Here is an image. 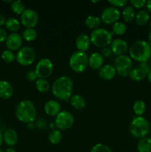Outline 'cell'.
Masks as SVG:
<instances>
[{
  "label": "cell",
  "instance_id": "obj_1",
  "mask_svg": "<svg viewBox=\"0 0 151 152\" xmlns=\"http://www.w3.org/2000/svg\"><path fill=\"white\" fill-rule=\"evenodd\" d=\"M73 83L68 76H61L56 79L52 86V92L59 100L67 101L72 96Z\"/></svg>",
  "mask_w": 151,
  "mask_h": 152
},
{
  "label": "cell",
  "instance_id": "obj_2",
  "mask_svg": "<svg viewBox=\"0 0 151 152\" xmlns=\"http://www.w3.org/2000/svg\"><path fill=\"white\" fill-rule=\"evenodd\" d=\"M36 108L32 101L24 99L16 105L15 115L19 121L23 123H33L36 117Z\"/></svg>",
  "mask_w": 151,
  "mask_h": 152
},
{
  "label": "cell",
  "instance_id": "obj_3",
  "mask_svg": "<svg viewBox=\"0 0 151 152\" xmlns=\"http://www.w3.org/2000/svg\"><path fill=\"white\" fill-rule=\"evenodd\" d=\"M129 56L139 62H145L151 58V46L144 40H137L129 48Z\"/></svg>",
  "mask_w": 151,
  "mask_h": 152
},
{
  "label": "cell",
  "instance_id": "obj_4",
  "mask_svg": "<svg viewBox=\"0 0 151 152\" xmlns=\"http://www.w3.org/2000/svg\"><path fill=\"white\" fill-rule=\"evenodd\" d=\"M130 133L133 137L142 139L146 137L150 131V124L144 117H136L133 118L129 126Z\"/></svg>",
  "mask_w": 151,
  "mask_h": 152
},
{
  "label": "cell",
  "instance_id": "obj_5",
  "mask_svg": "<svg viewBox=\"0 0 151 152\" xmlns=\"http://www.w3.org/2000/svg\"><path fill=\"white\" fill-rule=\"evenodd\" d=\"M90 39V42L95 47L105 48L110 45L113 41V34L105 28H99L92 31Z\"/></svg>",
  "mask_w": 151,
  "mask_h": 152
},
{
  "label": "cell",
  "instance_id": "obj_6",
  "mask_svg": "<svg viewBox=\"0 0 151 152\" xmlns=\"http://www.w3.org/2000/svg\"><path fill=\"white\" fill-rule=\"evenodd\" d=\"M69 66L73 72L82 73L88 66V56L85 52L76 51L69 58Z\"/></svg>",
  "mask_w": 151,
  "mask_h": 152
},
{
  "label": "cell",
  "instance_id": "obj_7",
  "mask_svg": "<svg viewBox=\"0 0 151 152\" xmlns=\"http://www.w3.org/2000/svg\"><path fill=\"white\" fill-rule=\"evenodd\" d=\"M114 67L120 77H126L129 76L130 71L133 69V62L131 58L127 55H121L117 56L114 60Z\"/></svg>",
  "mask_w": 151,
  "mask_h": 152
},
{
  "label": "cell",
  "instance_id": "obj_8",
  "mask_svg": "<svg viewBox=\"0 0 151 152\" xmlns=\"http://www.w3.org/2000/svg\"><path fill=\"white\" fill-rule=\"evenodd\" d=\"M16 59L18 63L22 66L32 65L36 59L35 50L29 46L21 48L16 53Z\"/></svg>",
  "mask_w": 151,
  "mask_h": 152
},
{
  "label": "cell",
  "instance_id": "obj_9",
  "mask_svg": "<svg viewBox=\"0 0 151 152\" xmlns=\"http://www.w3.org/2000/svg\"><path fill=\"white\" fill-rule=\"evenodd\" d=\"M73 123V116L68 111H61L55 117V126L59 130H68L72 127Z\"/></svg>",
  "mask_w": 151,
  "mask_h": 152
},
{
  "label": "cell",
  "instance_id": "obj_10",
  "mask_svg": "<svg viewBox=\"0 0 151 152\" xmlns=\"http://www.w3.org/2000/svg\"><path fill=\"white\" fill-rule=\"evenodd\" d=\"M53 71V64L48 58H42L37 62L36 65L35 71L38 79L47 80L52 75Z\"/></svg>",
  "mask_w": 151,
  "mask_h": 152
},
{
  "label": "cell",
  "instance_id": "obj_11",
  "mask_svg": "<svg viewBox=\"0 0 151 152\" xmlns=\"http://www.w3.org/2000/svg\"><path fill=\"white\" fill-rule=\"evenodd\" d=\"M20 21L26 28H34L38 22V15L33 9H25L21 14Z\"/></svg>",
  "mask_w": 151,
  "mask_h": 152
},
{
  "label": "cell",
  "instance_id": "obj_12",
  "mask_svg": "<svg viewBox=\"0 0 151 152\" xmlns=\"http://www.w3.org/2000/svg\"><path fill=\"white\" fill-rule=\"evenodd\" d=\"M120 11L118 8L112 7H107L104 9L103 11L101 13L100 19L102 22L106 24V25H111L118 22L120 17Z\"/></svg>",
  "mask_w": 151,
  "mask_h": 152
},
{
  "label": "cell",
  "instance_id": "obj_13",
  "mask_svg": "<svg viewBox=\"0 0 151 152\" xmlns=\"http://www.w3.org/2000/svg\"><path fill=\"white\" fill-rule=\"evenodd\" d=\"M7 49L11 51L19 50L22 45V37L17 33H12L7 36L5 40Z\"/></svg>",
  "mask_w": 151,
  "mask_h": 152
},
{
  "label": "cell",
  "instance_id": "obj_14",
  "mask_svg": "<svg viewBox=\"0 0 151 152\" xmlns=\"http://www.w3.org/2000/svg\"><path fill=\"white\" fill-rule=\"evenodd\" d=\"M110 48L113 54L118 56L125 54L126 52L128 50V45L124 39H115L113 41H112Z\"/></svg>",
  "mask_w": 151,
  "mask_h": 152
},
{
  "label": "cell",
  "instance_id": "obj_15",
  "mask_svg": "<svg viewBox=\"0 0 151 152\" xmlns=\"http://www.w3.org/2000/svg\"><path fill=\"white\" fill-rule=\"evenodd\" d=\"M99 77L104 80H111L116 75V71L113 65H104L99 70Z\"/></svg>",
  "mask_w": 151,
  "mask_h": 152
},
{
  "label": "cell",
  "instance_id": "obj_16",
  "mask_svg": "<svg viewBox=\"0 0 151 152\" xmlns=\"http://www.w3.org/2000/svg\"><path fill=\"white\" fill-rule=\"evenodd\" d=\"M44 112L50 117H56L61 111V105L58 101L54 99L48 100L44 107Z\"/></svg>",
  "mask_w": 151,
  "mask_h": 152
},
{
  "label": "cell",
  "instance_id": "obj_17",
  "mask_svg": "<svg viewBox=\"0 0 151 152\" xmlns=\"http://www.w3.org/2000/svg\"><path fill=\"white\" fill-rule=\"evenodd\" d=\"M90 37L85 34H81L76 37L75 41L76 47L77 48L78 51L85 52L88 50L90 45Z\"/></svg>",
  "mask_w": 151,
  "mask_h": 152
},
{
  "label": "cell",
  "instance_id": "obj_18",
  "mask_svg": "<svg viewBox=\"0 0 151 152\" xmlns=\"http://www.w3.org/2000/svg\"><path fill=\"white\" fill-rule=\"evenodd\" d=\"M104 64V57L98 52L93 53L88 57V66L93 70H99Z\"/></svg>",
  "mask_w": 151,
  "mask_h": 152
},
{
  "label": "cell",
  "instance_id": "obj_19",
  "mask_svg": "<svg viewBox=\"0 0 151 152\" xmlns=\"http://www.w3.org/2000/svg\"><path fill=\"white\" fill-rule=\"evenodd\" d=\"M3 140L7 145L14 146L18 141V134L13 129H7L3 134Z\"/></svg>",
  "mask_w": 151,
  "mask_h": 152
},
{
  "label": "cell",
  "instance_id": "obj_20",
  "mask_svg": "<svg viewBox=\"0 0 151 152\" xmlns=\"http://www.w3.org/2000/svg\"><path fill=\"white\" fill-rule=\"evenodd\" d=\"M13 94V86L9 82L5 80L0 81V98L3 99H8Z\"/></svg>",
  "mask_w": 151,
  "mask_h": 152
},
{
  "label": "cell",
  "instance_id": "obj_21",
  "mask_svg": "<svg viewBox=\"0 0 151 152\" xmlns=\"http://www.w3.org/2000/svg\"><path fill=\"white\" fill-rule=\"evenodd\" d=\"M70 102L71 105L76 110H81L86 106L85 99L78 94L72 95L70 99Z\"/></svg>",
  "mask_w": 151,
  "mask_h": 152
},
{
  "label": "cell",
  "instance_id": "obj_22",
  "mask_svg": "<svg viewBox=\"0 0 151 152\" xmlns=\"http://www.w3.org/2000/svg\"><path fill=\"white\" fill-rule=\"evenodd\" d=\"M101 23H102V21H101L100 17L97 16H93V15L87 16L84 21L86 27L93 31L99 28L101 25Z\"/></svg>",
  "mask_w": 151,
  "mask_h": 152
},
{
  "label": "cell",
  "instance_id": "obj_23",
  "mask_svg": "<svg viewBox=\"0 0 151 152\" xmlns=\"http://www.w3.org/2000/svg\"><path fill=\"white\" fill-rule=\"evenodd\" d=\"M150 20V13L147 10H141L136 14L135 21L139 26H143L147 24Z\"/></svg>",
  "mask_w": 151,
  "mask_h": 152
},
{
  "label": "cell",
  "instance_id": "obj_24",
  "mask_svg": "<svg viewBox=\"0 0 151 152\" xmlns=\"http://www.w3.org/2000/svg\"><path fill=\"white\" fill-rule=\"evenodd\" d=\"M136 11L135 9L132 7L131 5H127L121 13L123 19L125 22H131L132 21L134 20L136 17Z\"/></svg>",
  "mask_w": 151,
  "mask_h": 152
},
{
  "label": "cell",
  "instance_id": "obj_25",
  "mask_svg": "<svg viewBox=\"0 0 151 152\" xmlns=\"http://www.w3.org/2000/svg\"><path fill=\"white\" fill-rule=\"evenodd\" d=\"M138 152H151V138L146 137L140 139L137 145Z\"/></svg>",
  "mask_w": 151,
  "mask_h": 152
},
{
  "label": "cell",
  "instance_id": "obj_26",
  "mask_svg": "<svg viewBox=\"0 0 151 152\" xmlns=\"http://www.w3.org/2000/svg\"><path fill=\"white\" fill-rule=\"evenodd\" d=\"M129 77L133 81L140 82L146 78L147 74L139 68H136L131 70L129 74Z\"/></svg>",
  "mask_w": 151,
  "mask_h": 152
},
{
  "label": "cell",
  "instance_id": "obj_27",
  "mask_svg": "<svg viewBox=\"0 0 151 152\" xmlns=\"http://www.w3.org/2000/svg\"><path fill=\"white\" fill-rule=\"evenodd\" d=\"M62 132L59 129H53L50 131L48 134V140L53 145H57L62 141Z\"/></svg>",
  "mask_w": 151,
  "mask_h": 152
},
{
  "label": "cell",
  "instance_id": "obj_28",
  "mask_svg": "<svg viewBox=\"0 0 151 152\" xmlns=\"http://www.w3.org/2000/svg\"><path fill=\"white\" fill-rule=\"evenodd\" d=\"M5 27L7 30L13 33H16L20 28V22L18 19H15L13 17H10L7 19H6Z\"/></svg>",
  "mask_w": 151,
  "mask_h": 152
},
{
  "label": "cell",
  "instance_id": "obj_29",
  "mask_svg": "<svg viewBox=\"0 0 151 152\" xmlns=\"http://www.w3.org/2000/svg\"><path fill=\"white\" fill-rule=\"evenodd\" d=\"M133 110L137 117H142L146 111V104L143 100L138 99L133 103Z\"/></svg>",
  "mask_w": 151,
  "mask_h": 152
},
{
  "label": "cell",
  "instance_id": "obj_30",
  "mask_svg": "<svg viewBox=\"0 0 151 152\" xmlns=\"http://www.w3.org/2000/svg\"><path fill=\"white\" fill-rule=\"evenodd\" d=\"M36 88L40 93H46L50 88L49 82L44 79H38L35 83Z\"/></svg>",
  "mask_w": 151,
  "mask_h": 152
},
{
  "label": "cell",
  "instance_id": "obj_31",
  "mask_svg": "<svg viewBox=\"0 0 151 152\" xmlns=\"http://www.w3.org/2000/svg\"><path fill=\"white\" fill-rule=\"evenodd\" d=\"M22 39L27 42H32L36 39L37 32L34 28H25L22 32Z\"/></svg>",
  "mask_w": 151,
  "mask_h": 152
},
{
  "label": "cell",
  "instance_id": "obj_32",
  "mask_svg": "<svg viewBox=\"0 0 151 152\" xmlns=\"http://www.w3.org/2000/svg\"><path fill=\"white\" fill-rule=\"evenodd\" d=\"M127 25L122 22H116L112 26V31L114 34L118 36H121L125 34L127 31Z\"/></svg>",
  "mask_w": 151,
  "mask_h": 152
},
{
  "label": "cell",
  "instance_id": "obj_33",
  "mask_svg": "<svg viewBox=\"0 0 151 152\" xmlns=\"http://www.w3.org/2000/svg\"><path fill=\"white\" fill-rule=\"evenodd\" d=\"M10 9L16 14L21 15L25 10V4L22 1H19V0L13 1L10 4Z\"/></svg>",
  "mask_w": 151,
  "mask_h": 152
},
{
  "label": "cell",
  "instance_id": "obj_34",
  "mask_svg": "<svg viewBox=\"0 0 151 152\" xmlns=\"http://www.w3.org/2000/svg\"><path fill=\"white\" fill-rule=\"evenodd\" d=\"M1 59H3V61H4L5 62L7 63H10V62H13V61L16 59V55L13 53V51L8 50H4V51L1 53Z\"/></svg>",
  "mask_w": 151,
  "mask_h": 152
},
{
  "label": "cell",
  "instance_id": "obj_35",
  "mask_svg": "<svg viewBox=\"0 0 151 152\" xmlns=\"http://www.w3.org/2000/svg\"><path fill=\"white\" fill-rule=\"evenodd\" d=\"M90 152H112L107 145L102 143H97L93 145Z\"/></svg>",
  "mask_w": 151,
  "mask_h": 152
},
{
  "label": "cell",
  "instance_id": "obj_36",
  "mask_svg": "<svg viewBox=\"0 0 151 152\" xmlns=\"http://www.w3.org/2000/svg\"><path fill=\"white\" fill-rule=\"evenodd\" d=\"M108 2L112 5V7L118 8V7H125L128 4L127 0H110Z\"/></svg>",
  "mask_w": 151,
  "mask_h": 152
},
{
  "label": "cell",
  "instance_id": "obj_37",
  "mask_svg": "<svg viewBox=\"0 0 151 152\" xmlns=\"http://www.w3.org/2000/svg\"><path fill=\"white\" fill-rule=\"evenodd\" d=\"M146 1L144 0H131L130 1V4L133 8L136 9H141L142 7H144L146 5Z\"/></svg>",
  "mask_w": 151,
  "mask_h": 152
},
{
  "label": "cell",
  "instance_id": "obj_38",
  "mask_svg": "<svg viewBox=\"0 0 151 152\" xmlns=\"http://www.w3.org/2000/svg\"><path fill=\"white\" fill-rule=\"evenodd\" d=\"M26 78L30 82L36 81L38 80V77H37L35 70H30V71H28L26 74Z\"/></svg>",
  "mask_w": 151,
  "mask_h": 152
},
{
  "label": "cell",
  "instance_id": "obj_39",
  "mask_svg": "<svg viewBox=\"0 0 151 152\" xmlns=\"http://www.w3.org/2000/svg\"><path fill=\"white\" fill-rule=\"evenodd\" d=\"M139 68H140V69H142L146 74H147L148 73L151 71V66L150 65V63H148L147 62H141V63L139 64Z\"/></svg>",
  "mask_w": 151,
  "mask_h": 152
},
{
  "label": "cell",
  "instance_id": "obj_40",
  "mask_svg": "<svg viewBox=\"0 0 151 152\" xmlns=\"http://www.w3.org/2000/svg\"><path fill=\"white\" fill-rule=\"evenodd\" d=\"M112 53L110 48H102V52H101V54L102 55L104 58L105 57H109L110 56Z\"/></svg>",
  "mask_w": 151,
  "mask_h": 152
},
{
  "label": "cell",
  "instance_id": "obj_41",
  "mask_svg": "<svg viewBox=\"0 0 151 152\" xmlns=\"http://www.w3.org/2000/svg\"><path fill=\"white\" fill-rule=\"evenodd\" d=\"M7 33H6V31H4L3 28H0V43L3 42H4L6 40V39H7Z\"/></svg>",
  "mask_w": 151,
  "mask_h": 152
},
{
  "label": "cell",
  "instance_id": "obj_42",
  "mask_svg": "<svg viewBox=\"0 0 151 152\" xmlns=\"http://www.w3.org/2000/svg\"><path fill=\"white\" fill-rule=\"evenodd\" d=\"M5 22H6V19L3 15L0 14V28H1L2 25H5Z\"/></svg>",
  "mask_w": 151,
  "mask_h": 152
},
{
  "label": "cell",
  "instance_id": "obj_43",
  "mask_svg": "<svg viewBox=\"0 0 151 152\" xmlns=\"http://www.w3.org/2000/svg\"><path fill=\"white\" fill-rule=\"evenodd\" d=\"M146 7H147V10L148 12H150L151 13V0H149L146 2Z\"/></svg>",
  "mask_w": 151,
  "mask_h": 152
},
{
  "label": "cell",
  "instance_id": "obj_44",
  "mask_svg": "<svg viewBox=\"0 0 151 152\" xmlns=\"http://www.w3.org/2000/svg\"><path fill=\"white\" fill-rule=\"evenodd\" d=\"M147 42L149 43L150 45L151 46V31H150L149 34H148V36H147Z\"/></svg>",
  "mask_w": 151,
  "mask_h": 152
},
{
  "label": "cell",
  "instance_id": "obj_45",
  "mask_svg": "<svg viewBox=\"0 0 151 152\" xmlns=\"http://www.w3.org/2000/svg\"><path fill=\"white\" fill-rule=\"evenodd\" d=\"M3 141H4L3 140V134H2V132H1V131L0 130V146L2 145Z\"/></svg>",
  "mask_w": 151,
  "mask_h": 152
},
{
  "label": "cell",
  "instance_id": "obj_46",
  "mask_svg": "<svg viewBox=\"0 0 151 152\" xmlns=\"http://www.w3.org/2000/svg\"><path fill=\"white\" fill-rule=\"evenodd\" d=\"M4 152H16V150L13 148H12V147H10V148H7V149L4 151Z\"/></svg>",
  "mask_w": 151,
  "mask_h": 152
},
{
  "label": "cell",
  "instance_id": "obj_47",
  "mask_svg": "<svg viewBox=\"0 0 151 152\" xmlns=\"http://www.w3.org/2000/svg\"><path fill=\"white\" fill-rule=\"evenodd\" d=\"M147 78L148 81L151 83V71H150L147 74Z\"/></svg>",
  "mask_w": 151,
  "mask_h": 152
},
{
  "label": "cell",
  "instance_id": "obj_48",
  "mask_svg": "<svg viewBox=\"0 0 151 152\" xmlns=\"http://www.w3.org/2000/svg\"><path fill=\"white\" fill-rule=\"evenodd\" d=\"M91 2L92 3H99V2H100V1H92Z\"/></svg>",
  "mask_w": 151,
  "mask_h": 152
},
{
  "label": "cell",
  "instance_id": "obj_49",
  "mask_svg": "<svg viewBox=\"0 0 151 152\" xmlns=\"http://www.w3.org/2000/svg\"><path fill=\"white\" fill-rule=\"evenodd\" d=\"M150 66H151V58L150 59Z\"/></svg>",
  "mask_w": 151,
  "mask_h": 152
},
{
  "label": "cell",
  "instance_id": "obj_50",
  "mask_svg": "<svg viewBox=\"0 0 151 152\" xmlns=\"http://www.w3.org/2000/svg\"><path fill=\"white\" fill-rule=\"evenodd\" d=\"M150 26L151 27V19H150Z\"/></svg>",
  "mask_w": 151,
  "mask_h": 152
},
{
  "label": "cell",
  "instance_id": "obj_51",
  "mask_svg": "<svg viewBox=\"0 0 151 152\" xmlns=\"http://www.w3.org/2000/svg\"><path fill=\"white\" fill-rule=\"evenodd\" d=\"M0 152H4V151H3L1 149H0Z\"/></svg>",
  "mask_w": 151,
  "mask_h": 152
},
{
  "label": "cell",
  "instance_id": "obj_52",
  "mask_svg": "<svg viewBox=\"0 0 151 152\" xmlns=\"http://www.w3.org/2000/svg\"><path fill=\"white\" fill-rule=\"evenodd\" d=\"M0 124H1V117H0Z\"/></svg>",
  "mask_w": 151,
  "mask_h": 152
}]
</instances>
